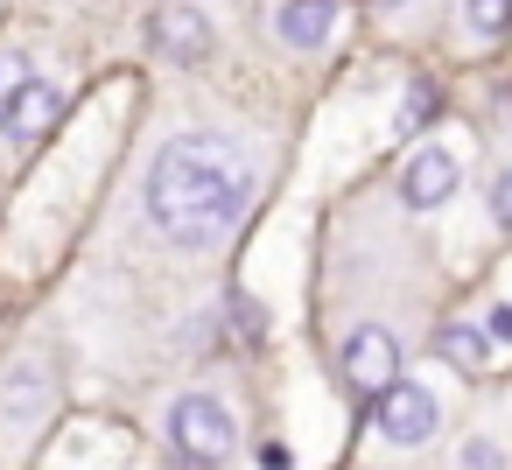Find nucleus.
I'll return each mask as SVG.
<instances>
[{"label": "nucleus", "mask_w": 512, "mask_h": 470, "mask_svg": "<svg viewBox=\"0 0 512 470\" xmlns=\"http://www.w3.org/2000/svg\"><path fill=\"white\" fill-rule=\"evenodd\" d=\"M36 71H29V57H15V50H0V106H8L22 85H29Z\"/></svg>", "instance_id": "f8f14e48"}, {"label": "nucleus", "mask_w": 512, "mask_h": 470, "mask_svg": "<svg viewBox=\"0 0 512 470\" xmlns=\"http://www.w3.org/2000/svg\"><path fill=\"white\" fill-rule=\"evenodd\" d=\"M141 204H148V225L169 239V246H211L225 239L246 204H253V162L225 141V134H176L162 141L148 183H141Z\"/></svg>", "instance_id": "f257e3e1"}, {"label": "nucleus", "mask_w": 512, "mask_h": 470, "mask_svg": "<svg viewBox=\"0 0 512 470\" xmlns=\"http://www.w3.org/2000/svg\"><path fill=\"white\" fill-rule=\"evenodd\" d=\"M169 442H176V456H190V463H225V456L239 449V421H232V407H225L218 393H183V400L169 407Z\"/></svg>", "instance_id": "f03ea898"}, {"label": "nucleus", "mask_w": 512, "mask_h": 470, "mask_svg": "<svg viewBox=\"0 0 512 470\" xmlns=\"http://www.w3.org/2000/svg\"><path fill=\"white\" fill-rule=\"evenodd\" d=\"M148 43L169 64H197V57H211V15L197 8V0H169V8L155 15V29H148Z\"/></svg>", "instance_id": "0eeeda50"}, {"label": "nucleus", "mask_w": 512, "mask_h": 470, "mask_svg": "<svg viewBox=\"0 0 512 470\" xmlns=\"http://www.w3.org/2000/svg\"><path fill=\"white\" fill-rule=\"evenodd\" d=\"M435 344H442V358H449L456 372H484V365L498 358V351H491V337H484L477 323H442V337H435Z\"/></svg>", "instance_id": "1a4fd4ad"}, {"label": "nucleus", "mask_w": 512, "mask_h": 470, "mask_svg": "<svg viewBox=\"0 0 512 470\" xmlns=\"http://www.w3.org/2000/svg\"><path fill=\"white\" fill-rule=\"evenodd\" d=\"M512 29V0H463V36L470 43H498Z\"/></svg>", "instance_id": "9d476101"}, {"label": "nucleus", "mask_w": 512, "mask_h": 470, "mask_svg": "<svg viewBox=\"0 0 512 470\" xmlns=\"http://www.w3.org/2000/svg\"><path fill=\"white\" fill-rule=\"evenodd\" d=\"M372 421H379V435H386L393 449H421V442L442 428V400H435V386H421V379H400L393 393H379Z\"/></svg>", "instance_id": "7ed1b4c3"}, {"label": "nucleus", "mask_w": 512, "mask_h": 470, "mask_svg": "<svg viewBox=\"0 0 512 470\" xmlns=\"http://www.w3.org/2000/svg\"><path fill=\"white\" fill-rule=\"evenodd\" d=\"M491 218L512 225V169H498V183H491Z\"/></svg>", "instance_id": "ddd939ff"}, {"label": "nucleus", "mask_w": 512, "mask_h": 470, "mask_svg": "<svg viewBox=\"0 0 512 470\" xmlns=\"http://www.w3.org/2000/svg\"><path fill=\"white\" fill-rule=\"evenodd\" d=\"M274 36L288 50H323L337 36V8H330V0H288V8L274 15Z\"/></svg>", "instance_id": "6e6552de"}, {"label": "nucleus", "mask_w": 512, "mask_h": 470, "mask_svg": "<svg viewBox=\"0 0 512 470\" xmlns=\"http://www.w3.org/2000/svg\"><path fill=\"white\" fill-rule=\"evenodd\" d=\"M260 470H295V456H288V442H260Z\"/></svg>", "instance_id": "2eb2a0df"}, {"label": "nucleus", "mask_w": 512, "mask_h": 470, "mask_svg": "<svg viewBox=\"0 0 512 470\" xmlns=\"http://www.w3.org/2000/svg\"><path fill=\"white\" fill-rule=\"evenodd\" d=\"M456 470H512V456H505L498 435H470V442L456 449Z\"/></svg>", "instance_id": "9b49d317"}, {"label": "nucleus", "mask_w": 512, "mask_h": 470, "mask_svg": "<svg viewBox=\"0 0 512 470\" xmlns=\"http://www.w3.org/2000/svg\"><path fill=\"white\" fill-rule=\"evenodd\" d=\"M344 379L358 386V393H393L400 386V344H393V330H379V323H365V330H351L344 337Z\"/></svg>", "instance_id": "20e7f679"}, {"label": "nucleus", "mask_w": 512, "mask_h": 470, "mask_svg": "<svg viewBox=\"0 0 512 470\" xmlns=\"http://www.w3.org/2000/svg\"><path fill=\"white\" fill-rule=\"evenodd\" d=\"M64 120V85H50V78H29L8 106H0V141L8 148H36L50 127Z\"/></svg>", "instance_id": "39448f33"}, {"label": "nucleus", "mask_w": 512, "mask_h": 470, "mask_svg": "<svg viewBox=\"0 0 512 470\" xmlns=\"http://www.w3.org/2000/svg\"><path fill=\"white\" fill-rule=\"evenodd\" d=\"M484 337H491V344H512V302H498V309L484 316Z\"/></svg>", "instance_id": "4468645a"}, {"label": "nucleus", "mask_w": 512, "mask_h": 470, "mask_svg": "<svg viewBox=\"0 0 512 470\" xmlns=\"http://www.w3.org/2000/svg\"><path fill=\"white\" fill-rule=\"evenodd\" d=\"M456 183H463V162L449 148H414L407 169H400V204L407 211H442L456 197Z\"/></svg>", "instance_id": "423d86ee"}]
</instances>
